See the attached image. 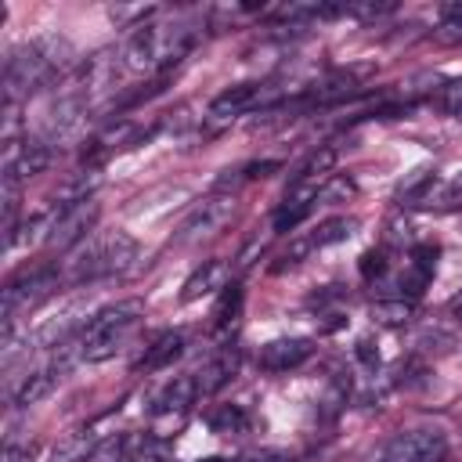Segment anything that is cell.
Listing matches in <instances>:
<instances>
[{"label": "cell", "mask_w": 462, "mask_h": 462, "mask_svg": "<svg viewBox=\"0 0 462 462\" xmlns=\"http://www.w3.org/2000/svg\"><path fill=\"white\" fill-rule=\"evenodd\" d=\"M69 61H72V43L65 36H36L14 47L4 58V97L18 101L22 94L47 87L58 72L69 69Z\"/></svg>", "instance_id": "obj_1"}, {"label": "cell", "mask_w": 462, "mask_h": 462, "mask_svg": "<svg viewBox=\"0 0 462 462\" xmlns=\"http://www.w3.org/2000/svg\"><path fill=\"white\" fill-rule=\"evenodd\" d=\"M195 43L191 22H162V25H137L123 47L126 72H170Z\"/></svg>", "instance_id": "obj_2"}, {"label": "cell", "mask_w": 462, "mask_h": 462, "mask_svg": "<svg viewBox=\"0 0 462 462\" xmlns=\"http://www.w3.org/2000/svg\"><path fill=\"white\" fill-rule=\"evenodd\" d=\"M141 314H144V303H141V300H119V303L101 307L97 314H90L87 328H83L79 339H76L79 357L90 361V365L116 357V350H119V346L130 339V332L137 328Z\"/></svg>", "instance_id": "obj_3"}, {"label": "cell", "mask_w": 462, "mask_h": 462, "mask_svg": "<svg viewBox=\"0 0 462 462\" xmlns=\"http://www.w3.org/2000/svg\"><path fill=\"white\" fill-rule=\"evenodd\" d=\"M137 260V242L126 231H108V235H90L79 253L69 260V282H101L126 274Z\"/></svg>", "instance_id": "obj_4"}, {"label": "cell", "mask_w": 462, "mask_h": 462, "mask_svg": "<svg viewBox=\"0 0 462 462\" xmlns=\"http://www.w3.org/2000/svg\"><path fill=\"white\" fill-rule=\"evenodd\" d=\"M448 440L440 430H401L375 444L365 462H444Z\"/></svg>", "instance_id": "obj_5"}, {"label": "cell", "mask_w": 462, "mask_h": 462, "mask_svg": "<svg viewBox=\"0 0 462 462\" xmlns=\"http://www.w3.org/2000/svg\"><path fill=\"white\" fill-rule=\"evenodd\" d=\"M274 97H278V90L271 83H235V87H227L224 94L213 97V105L206 108L202 123H206L209 134H217L227 123H235L238 116H245V112H253L260 105H274Z\"/></svg>", "instance_id": "obj_6"}, {"label": "cell", "mask_w": 462, "mask_h": 462, "mask_svg": "<svg viewBox=\"0 0 462 462\" xmlns=\"http://www.w3.org/2000/svg\"><path fill=\"white\" fill-rule=\"evenodd\" d=\"M54 289H58V271L54 267H40V271H25V274L11 278L4 285V325H14L18 314L32 310Z\"/></svg>", "instance_id": "obj_7"}, {"label": "cell", "mask_w": 462, "mask_h": 462, "mask_svg": "<svg viewBox=\"0 0 462 462\" xmlns=\"http://www.w3.org/2000/svg\"><path fill=\"white\" fill-rule=\"evenodd\" d=\"M123 69H126L123 51H97V54H90L87 65L79 69V79H76V90H72V94L90 108V105L105 101V97L116 90V79H119Z\"/></svg>", "instance_id": "obj_8"}, {"label": "cell", "mask_w": 462, "mask_h": 462, "mask_svg": "<svg viewBox=\"0 0 462 462\" xmlns=\"http://www.w3.org/2000/svg\"><path fill=\"white\" fill-rule=\"evenodd\" d=\"M97 224V202L87 199V202H76V206H58L51 224H47V235L43 242L51 249H72V245H83L90 238Z\"/></svg>", "instance_id": "obj_9"}, {"label": "cell", "mask_w": 462, "mask_h": 462, "mask_svg": "<svg viewBox=\"0 0 462 462\" xmlns=\"http://www.w3.org/2000/svg\"><path fill=\"white\" fill-rule=\"evenodd\" d=\"M231 217H235V195L213 191V195H206L202 202H195V209L184 217V224H180V231H177V242H180V245H191V242L213 238Z\"/></svg>", "instance_id": "obj_10"}, {"label": "cell", "mask_w": 462, "mask_h": 462, "mask_svg": "<svg viewBox=\"0 0 462 462\" xmlns=\"http://www.w3.org/2000/svg\"><path fill=\"white\" fill-rule=\"evenodd\" d=\"M372 72H375L372 65L332 69L325 79H318V83L300 97V105H336V101H346V97H354V94L365 87V79H368Z\"/></svg>", "instance_id": "obj_11"}, {"label": "cell", "mask_w": 462, "mask_h": 462, "mask_svg": "<svg viewBox=\"0 0 462 462\" xmlns=\"http://www.w3.org/2000/svg\"><path fill=\"white\" fill-rule=\"evenodd\" d=\"M54 159V148L43 137H25V141H4V173L29 180L36 173H43Z\"/></svg>", "instance_id": "obj_12"}, {"label": "cell", "mask_w": 462, "mask_h": 462, "mask_svg": "<svg viewBox=\"0 0 462 462\" xmlns=\"http://www.w3.org/2000/svg\"><path fill=\"white\" fill-rule=\"evenodd\" d=\"M354 227H357V220L354 217H332V220H325V224H318L314 231H307V235H300V238H292V245L285 249V263L292 267V263H300V260H307L310 253H318V249H325V245H336V242H346L350 235H354ZM282 263V267H285Z\"/></svg>", "instance_id": "obj_13"}, {"label": "cell", "mask_w": 462, "mask_h": 462, "mask_svg": "<svg viewBox=\"0 0 462 462\" xmlns=\"http://www.w3.org/2000/svg\"><path fill=\"white\" fill-rule=\"evenodd\" d=\"M83 328H87V303L76 300V303H65L58 314H51V318L32 332V343H36V346H69L72 336L79 339Z\"/></svg>", "instance_id": "obj_14"}, {"label": "cell", "mask_w": 462, "mask_h": 462, "mask_svg": "<svg viewBox=\"0 0 462 462\" xmlns=\"http://www.w3.org/2000/svg\"><path fill=\"white\" fill-rule=\"evenodd\" d=\"M310 354H314L310 339L285 336V339H271V343H263L260 354H256V365L267 368V372H289V368H300Z\"/></svg>", "instance_id": "obj_15"}, {"label": "cell", "mask_w": 462, "mask_h": 462, "mask_svg": "<svg viewBox=\"0 0 462 462\" xmlns=\"http://www.w3.org/2000/svg\"><path fill=\"white\" fill-rule=\"evenodd\" d=\"M318 191H321V184H292L289 195H285V202H282L278 213H274V231H292V227H300V220L310 217V209H314V202H318Z\"/></svg>", "instance_id": "obj_16"}, {"label": "cell", "mask_w": 462, "mask_h": 462, "mask_svg": "<svg viewBox=\"0 0 462 462\" xmlns=\"http://www.w3.org/2000/svg\"><path fill=\"white\" fill-rule=\"evenodd\" d=\"M227 278H231V267H227L220 256L202 260V263L191 271V278L184 282L180 300L191 303V300H202V296H209V292H217V289H227Z\"/></svg>", "instance_id": "obj_17"}, {"label": "cell", "mask_w": 462, "mask_h": 462, "mask_svg": "<svg viewBox=\"0 0 462 462\" xmlns=\"http://www.w3.org/2000/svg\"><path fill=\"white\" fill-rule=\"evenodd\" d=\"M61 372H65V361H54L47 368H36L22 379V386L14 390V404L18 408H29V404H40L43 397H51V390L61 383Z\"/></svg>", "instance_id": "obj_18"}, {"label": "cell", "mask_w": 462, "mask_h": 462, "mask_svg": "<svg viewBox=\"0 0 462 462\" xmlns=\"http://www.w3.org/2000/svg\"><path fill=\"white\" fill-rule=\"evenodd\" d=\"M199 397V386H195V375H177L173 383L162 386V393L155 397V415L159 419H170V415H184Z\"/></svg>", "instance_id": "obj_19"}, {"label": "cell", "mask_w": 462, "mask_h": 462, "mask_svg": "<svg viewBox=\"0 0 462 462\" xmlns=\"http://www.w3.org/2000/svg\"><path fill=\"white\" fill-rule=\"evenodd\" d=\"M141 137V130L130 123V119H119V123H112V126H105L94 141H90V148H87V162L90 166H97L105 155H112L116 148H126V144H134Z\"/></svg>", "instance_id": "obj_20"}, {"label": "cell", "mask_w": 462, "mask_h": 462, "mask_svg": "<svg viewBox=\"0 0 462 462\" xmlns=\"http://www.w3.org/2000/svg\"><path fill=\"white\" fill-rule=\"evenodd\" d=\"M184 354V336L180 332H162L148 350L144 357L137 361V372H155V368H166L170 361H177Z\"/></svg>", "instance_id": "obj_21"}, {"label": "cell", "mask_w": 462, "mask_h": 462, "mask_svg": "<svg viewBox=\"0 0 462 462\" xmlns=\"http://www.w3.org/2000/svg\"><path fill=\"white\" fill-rule=\"evenodd\" d=\"M235 368H238V357H235V354H217L213 361H206V365L195 372L199 393H202V397H206V393H217V390L235 375Z\"/></svg>", "instance_id": "obj_22"}, {"label": "cell", "mask_w": 462, "mask_h": 462, "mask_svg": "<svg viewBox=\"0 0 462 462\" xmlns=\"http://www.w3.org/2000/svg\"><path fill=\"white\" fill-rule=\"evenodd\" d=\"M332 166H336V148L332 144H321L318 152H310L300 162V170L292 173V184H325L328 173H332Z\"/></svg>", "instance_id": "obj_23"}, {"label": "cell", "mask_w": 462, "mask_h": 462, "mask_svg": "<svg viewBox=\"0 0 462 462\" xmlns=\"http://www.w3.org/2000/svg\"><path fill=\"white\" fill-rule=\"evenodd\" d=\"M101 444V433L90 426V430H76L69 433L58 448H54V462H87Z\"/></svg>", "instance_id": "obj_24"}, {"label": "cell", "mask_w": 462, "mask_h": 462, "mask_svg": "<svg viewBox=\"0 0 462 462\" xmlns=\"http://www.w3.org/2000/svg\"><path fill=\"white\" fill-rule=\"evenodd\" d=\"M372 318H375V325L401 328V325H408V321L415 318V303L404 300V296H397V300H379V303H372Z\"/></svg>", "instance_id": "obj_25"}, {"label": "cell", "mask_w": 462, "mask_h": 462, "mask_svg": "<svg viewBox=\"0 0 462 462\" xmlns=\"http://www.w3.org/2000/svg\"><path fill=\"white\" fill-rule=\"evenodd\" d=\"M209 430L213 433H245L249 430V415L242 404H220L209 411Z\"/></svg>", "instance_id": "obj_26"}, {"label": "cell", "mask_w": 462, "mask_h": 462, "mask_svg": "<svg viewBox=\"0 0 462 462\" xmlns=\"http://www.w3.org/2000/svg\"><path fill=\"white\" fill-rule=\"evenodd\" d=\"M238 307H242V289H238V285L224 289V300H220V303H217V310H213V321H217V328H227V325H235V318H238Z\"/></svg>", "instance_id": "obj_27"}, {"label": "cell", "mask_w": 462, "mask_h": 462, "mask_svg": "<svg viewBox=\"0 0 462 462\" xmlns=\"http://www.w3.org/2000/svg\"><path fill=\"white\" fill-rule=\"evenodd\" d=\"M437 40L440 43H462V7H448L437 22Z\"/></svg>", "instance_id": "obj_28"}, {"label": "cell", "mask_w": 462, "mask_h": 462, "mask_svg": "<svg viewBox=\"0 0 462 462\" xmlns=\"http://www.w3.org/2000/svg\"><path fill=\"white\" fill-rule=\"evenodd\" d=\"M430 202H444V206H458L462 202V166L451 173V180H444L440 188H433Z\"/></svg>", "instance_id": "obj_29"}, {"label": "cell", "mask_w": 462, "mask_h": 462, "mask_svg": "<svg viewBox=\"0 0 462 462\" xmlns=\"http://www.w3.org/2000/svg\"><path fill=\"white\" fill-rule=\"evenodd\" d=\"M437 101H440V108H444V112H451V116H462V76L448 79V83L440 87Z\"/></svg>", "instance_id": "obj_30"}, {"label": "cell", "mask_w": 462, "mask_h": 462, "mask_svg": "<svg viewBox=\"0 0 462 462\" xmlns=\"http://www.w3.org/2000/svg\"><path fill=\"white\" fill-rule=\"evenodd\" d=\"M386 271V256L383 253H375V249H368L365 256H361V274L372 282V278H379Z\"/></svg>", "instance_id": "obj_31"}, {"label": "cell", "mask_w": 462, "mask_h": 462, "mask_svg": "<svg viewBox=\"0 0 462 462\" xmlns=\"http://www.w3.org/2000/svg\"><path fill=\"white\" fill-rule=\"evenodd\" d=\"M32 451H36L32 444H14V440H11V444L4 448V462H29Z\"/></svg>", "instance_id": "obj_32"}, {"label": "cell", "mask_w": 462, "mask_h": 462, "mask_svg": "<svg viewBox=\"0 0 462 462\" xmlns=\"http://www.w3.org/2000/svg\"><path fill=\"white\" fill-rule=\"evenodd\" d=\"M357 357H361L368 368L379 365V350H372V339H357Z\"/></svg>", "instance_id": "obj_33"}, {"label": "cell", "mask_w": 462, "mask_h": 462, "mask_svg": "<svg viewBox=\"0 0 462 462\" xmlns=\"http://www.w3.org/2000/svg\"><path fill=\"white\" fill-rule=\"evenodd\" d=\"M451 314H455V321H458V325H462V296H458V300H455V303H451Z\"/></svg>", "instance_id": "obj_34"}, {"label": "cell", "mask_w": 462, "mask_h": 462, "mask_svg": "<svg viewBox=\"0 0 462 462\" xmlns=\"http://www.w3.org/2000/svg\"><path fill=\"white\" fill-rule=\"evenodd\" d=\"M206 462H231V458H206Z\"/></svg>", "instance_id": "obj_35"}]
</instances>
